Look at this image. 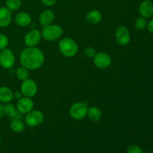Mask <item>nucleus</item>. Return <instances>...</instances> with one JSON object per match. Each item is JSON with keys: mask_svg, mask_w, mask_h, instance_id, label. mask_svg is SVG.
Here are the masks:
<instances>
[{"mask_svg": "<svg viewBox=\"0 0 153 153\" xmlns=\"http://www.w3.org/2000/svg\"><path fill=\"white\" fill-rule=\"evenodd\" d=\"M42 2L47 6H52L56 3L57 0H41Z\"/></svg>", "mask_w": 153, "mask_h": 153, "instance_id": "obj_27", "label": "nucleus"}, {"mask_svg": "<svg viewBox=\"0 0 153 153\" xmlns=\"http://www.w3.org/2000/svg\"><path fill=\"white\" fill-rule=\"evenodd\" d=\"M6 7L10 10H17L21 6V0H7Z\"/></svg>", "mask_w": 153, "mask_h": 153, "instance_id": "obj_21", "label": "nucleus"}, {"mask_svg": "<svg viewBox=\"0 0 153 153\" xmlns=\"http://www.w3.org/2000/svg\"><path fill=\"white\" fill-rule=\"evenodd\" d=\"M37 92V85L32 79H27L23 81L21 85V93L25 97H31L35 96Z\"/></svg>", "mask_w": 153, "mask_h": 153, "instance_id": "obj_7", "label": "nucleus"}, {"mask_svg": "<svg viewBox=\"0 0 153 153\" xmlns=\"http://www.w3.org/2000/svg\"><path fill=\"white\" fill-rule=\"evenodd\" d=\"M88 108L85 103L76 102L70 107V114L72 117L76 120L84 119L88 114Z\"/></svg>", "mask_w": 153, "mask_h": 153, "instance_id": "obj_4", "label": "nucleus"}, {"mask_svg": "<svg viewBox=\"0 0 153 153\" xmlns=\"http://www.w3.org/2000/svg\"><path fill=\"white\" fill-rule=\"evenodd\" d=\"M13 99V93L7 87H0V102L8 103Z\"/></svg>", "mask_w": 153, "mask_h": 153, "instance_id": "obj_16", "label": "nucleus"}, {"mask_svg": "<svg viewBox=\"0 0 153 153\" xmlns=\"http://www.w3.org/2000/svg\"><path fill=\"white\" fill-rule=\"evenodd\" d=\"M0 153H1V150H0Z\"/></svg>", "mask_w": 153, "mask_h": 153, "instance_id": "obj_32", "label": "nucleus"}, {"mask_svg": "<svg viewBox=\"0 0 153 153\" xmlns=\"http://www.w3.org/2000/svg\"><path fill=\"white\" fill-rule=\"evenodd\" d=\"M44 116L40 111H31L27 114L25 118V122L28 126L35 127L43 123Z\"/></svg>", "mask_w": 153, "mask_h": 153, "instance_id": "obj_6", "label": "nucleus"}, {"mask_svg": "<svg viewBox=\"0 0 153 153\" xmlns=\"http://www.w3.org/2000/svg\"><path fill=\"white\" fill-rule=\"evenodd\" d=\"M22 97V93L20 91H16V92L13 94V98L16 99V100H19Z\"/></svg>", "mask_w": 153, "mask_h": 153, "instance_id": "obj_29", "label": "nucleus"}, {"mask_svg": "<svg viewBox=\"0 0 153 153\" xmlns=\"http://www.w3.org/2000/svg\"><path fill=\"white\" fill-rule=\"evenodd\" d=\"M17 113L18 110L14 105L7 103L5 105H4V114L8 117L13 118Z\"/></svg>", "mask_w": 153, "mask_h": 153, "instance_id": "obj_20", "label": "nucleus"}, {"mask_svg": "<svg viewBox=\"0 0 153 153\" xmlns=\"http://www.w3.org/2000/svg\"><path fill=\"white\" fill-rule=\"evenodd\" d=\"M0 66H1V65H0Z\"/></svg>", "mask_w": 153, "mask_h": 153, "instance_id": "obj_33", "label": "nucleus"}, {"mask_svg": "<svg viewBox=\"0 0 153 153\" xmlns=\"http://www.w3.org/2000/svg\"><path fill=\"white\" fill-rule=\"evenodd\" d=\"M44 62L43 53L37 48L28 47L24 49L20 55V63L28 70H37Z\"/></svg>", "mask_w": 153, "mask_h": 153, "instance_id": "obj_1", "label": "nucleus"}, {"mask_svg": "<svg viewBox=\"0 0 153 153\" xmlns=\"http://www.w3.org/2000/svg\"><path fill=\"white\" fill-rule=\"evenodd\" d=\"M146 18L143 17V16H140V17H138L135 20V22H134V26L137 28V30H140V31H142V30L144 29L146 26Z\"/></svg>", "mask_w": 153, "mask_h": 153, "instance_id": "obj_23", "label": "nucleus"}, {"mask_svg": "<svg viewBox=\"0 0 153 153\" xmlns=\"http://www.w3.org/2000/svg\"><path fill=\"white\" fill-rule=\"evenodd\" d=\"M85 54L88 58H93L96 55V51L94 48L89 46V47L86 48V49L85 50Z\"/></svg>", "mask_w": 153, "mask_h": 153, "instance_id": "obj_26", "label": "nucleus"}, {"mask_svg": "<svg viewBox=\"0 0 153 153\" xmlns=\"http://www.w3.org/2000/svg\"><path fill=\"white\" fill-rule=\"evenodd\" d=\"M54 19H55V14L53 12L50 10H46L40 15L39 22L42 25L45 26V25H50Z\"/></svg>", "mask_w": 153, "mask_h": 153, "instance_id": "obj_14", "label": "nucleus"}, {"mask_svg": "<svg viewBox=\"0 0 153 153\" xmlns=\"http://www.w3.org/2000/svg\"><path fill=\"white\" fill-rule=\"evenodd\" d=\"M16 77L19 80L24 81L28 78V69H26L24 67H21L17 69L16 70Z\"/></svg>", "mask_w": 153, "mask_h": 153, "instance_id": "obj_22", "label": "nucleus"}, {"mask_svg": "<svg viewBox=\"0 0 153 153\" xmlns=\"http://www.w3.org/2000/svg\"><path fill=\"white\" fill-rule=\"evenodd\" d=\"M34 108V102L29 97H24L19 99L16 105V108L18 111L20 112L22 114L29 113Z\"/></svg>", "mask_w": 153, "mask_h": 153, "instance_id": "obj_10", "label": "nucleus"}, {"mask_svg": "<svg viewBox=\"0 0 153 153\" xmlns=\"http://www.w3.org/2000/svg\"><path fill=\"white\" fill-rule=\"evenodd\" d=\"M3 115H4V105L0 103V119L2 117Z\"/></svg>", "mask_w": 153, "mask_h": 153, "instance_id": "obj_30", "label": "nucleus"}, {"mask_svg": "<svg viewBox=\"0 0 153 153\" xmlns=\"http://www.w3.org/2000/svg\"><path fill=\"white\" fill-rule=\"evenodd\" d=\"M10 128L13 132L19 133L25 131V124L20 120H13L10 124Z\"/></svg>", "mask_w": 153, "mask_h": 153, "instance_id": "obj_19", "label": "nucleus"}, {"mask_svg": "<svg viewBox=\"0 0 153 153\" xmlns=\"http://www.w3.org/2000/svg\"><path fill=\"white\" fill-rule=\"evenodd\" d=\"M63 29L57 25H48L43 26L41 34L45 40L48 41H55L62 36Z\"/></svg>", "mask_w": 153, "mask_h": 153, "instance_id": "obj_3", "label": "nucleus"}, {"mask_svg": "<svg viewBox=\"0 0 153 153\" xmlns=\"http://www.w3.org/2000/svg\"><path fill=\"white\" fill-rule=\"evenodd\" d=\"M41 33L37 29H32L28 31L25 37V43L29 47H33L40 43L41 40Z\"/></svg>", "mask_w": 153, "mask_h": 153, "instance_id": "obj_9", "label": "nucleus"}, {"mask_svg": "<svg viewBox=\"0 0 153 153\" xmlns=\"http://www.w3.org/2000/svg\"><path fill=\"white\" fill-rule=\"evenodd\" d=\"M139 11L143 17H151L153 15V3L150 0H144L139 6Z\"/></svg>", "mask_w": 153, "mask_h": 153, "instance_id": "obj_12", "label": "nucleus"}, {"mask_svg": "<svg viewBox=\"0 0 153 153\" xmlns=\"http://www.w3.org/2000/svg\"><path fill=\"white\" fill-rule=\"evenodd\" d=\"M1 137H0V144H1Z\"/></svg>", "mask_w": 153, "mask_h": 153, "instance_id": "obj_31", "label": "nucleus"}, {"mask_svg": "<svg viewBox=\"0 0 153 153\" xmlns=\"http://www.w3.org/2000/svg\"><path fill=\"white\" fill-rule=\"evenodd\" d=\"M147 29L150 33L153 34V19L149 22L147 25Z\"/></svg>", "mask_w": 153, "mask_h": 153, "instance_id": "obj_28", "label": "nucleus"}, {"mask_svg": "<svg viewBox=\"0 0 153 153\" xmlns=\"http://www.w3.org/2000/svg\"><path fill=\"white\" fill-rule=\"evenodd\" d=\"M12 14L7 7H0V27L8 26L11 22Z\"/></svg>", "mask_w": 153, "mask_h": 153, "instance_id": "obj_13", "label": "nucleus"}, {"mask_svg": "<svg viewBox=\"0 0 153 153\" xmlns=\"http://www.w3.org/2000/svg\"><path fill=\"white\" fill-rule=\"evenodd\" d=\"M87 20L91 24H97L102 20V14L100 11L97 10H91L87 14Z\"/></svg>", "mask_w": 153, "mask_h": 153, "instance_id": "obj_17", "label": "nucleus"}, {"mask_svg": "<svg viewBox=\"0 0 153 153\" xmlns=\"http://www.w3.org/2000/svg\"><path fill=\"white\" fill-rule=\"evenodd\" d=\"M116 40L121 46L127 45L130 42V33L126 27L121 25L119 26L116 30Z\"/></svg>", "mask_w": 153, "mask_h": 153, "instance_id": "obj_8", "label": "nucleus"}, {"mask_svg": "<svg viewBox=\"0 0 153 153\" xmlns=\"http://www.w3.org/2000/svg\"><path fill=\"white\" fill-rule=\"evenodd\" d=\"M127 153H144L143 149L140 146L137 145H132V146H128L126 151Z\"/></svg>", "mask_w": 153, "mask_h": 153, "instance_id": "obj_25", "label": "nucleus"}, {"mask_svg": "<svg viewBox=\"0 0 153 153\" xmlns=\"http://www.w3.org/2000/svg\"><path fill=\"white\" fill-rule=\"evenodd\" d=\"M15 57L9 49H4L0 52V65L4 69H10L14 65Z\"/></svg>", "mask_w": 153, "mask_h": 153, "instance_id": "obj_5", "label": "nucleus"}, {"mask_svg": "<svg viewBox=\"0 0 153 153\" xmlns=\"http://www.w3.org/2000/svg\"><path fill=\"white\" fill-rule=\"evenodd\" d=\"M31 16L25 12H20L15 16V22L19 26H27L31 23Z\"/></svg>", "mask_w": 153, "mask_h": 153, "instance_id": "obj_15", "label": "nucleus"}, {"mask_svg": "<svg viewBox=\"0 0 153 153\" xmlns=\"http://www.w3.org/2000/svg\"><path fill=\"white\" fill-rule=\"evenodd\" d=\"M94 62L96 67H97L98 68H107L111 64V58L108 54L100 52L94 56Z\"/></svg>", "mask_w": 153, "mask_h": 153, "instance_id": "obj_11", "label": "nucleus"}, {"mask_svg": "<svg viewBox=\"0 0 153 153\" xmlns=\"http://www.w3.org/2000/svg\"><path fill=\"white\" fill-rule=\"evenodd\" d=\"M59 49L61 53L66 57L71 58L78 52V45L73 39L64 38L60 41Z\"/></svg>", "mask_w": 153, "mask_h": 153, "instance_id": "obj_2", "label": "nucleus"}, {"mask_svg": "<svg viewBox=\"0 0 153 153\" xmlns=\"http://www.w3.org/2000/svg\"><path fill=\"white\" fill-rule=\"evenodd\" d=\"M8 44V38L4 34L0 33V51L5 49Z\"/></svg>", "mask_w": 153, "mask_h": 153, "instance_id": "obj_24", "label": "nucleus"}, {"mask_svg": "<svg viewBox=\"0 0 153 153\" xmlns=\"http://www.w3.org/2000/svg\"><path fill=\"white\" fill-rule=\"evenodd\" d=\"M88 115L89 119L94 122L99 121L102 117L101 111L97 107L90 108L88 111Z\"/></svg>", "mask_w": 153, "mask_h": 153, "instance_id": "obj_18", "label": "nucleus"}]
</instances>
